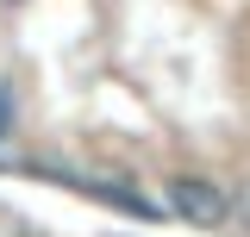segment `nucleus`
I'll use <instances>...</instances> for the list:
<instances>
[{
  "label": "nucleus",
  "mask_w": 250,
  "mask_h": 237,
  "mask_svg": "<svg viewBox=\"0 0 250 237\" xmlns=\"http://www.w3.org/2000/svg\"><path fill=\"white\" fill-rule=\"evenodd\" d=\"M169 212L188 218V225H200V231H219L231 218V194L213 175H175L169 181Z\"/></svg>",
  "instance_id": "nucleus-1"
},
{
  "label": "nucleus",
  "mask_w": 250,
  "mask_h": 237,
  "mask_svg": "<svg viewBox=\"0 0 250 237\" xmlns=\"http://www.w3.org/2000/svg\"><path fill=\"white\" fill-rule=\"evenodd\" d=\"M75 194H88V200H100V206L113 212H131V218H156V200H144V194H131L125 181H69Z\"/></svg>",
  "instance_id": "nucleus-2"
},
{
  "label": "nucleus",
  "mask_w": 250,
  "mask_h": 237,
  "mask_svg": "<svg viewBox=\"0 0 250 237\" xmlns=\"http://www.w3.org/2000/svg\"><path fill=\"white\" fill-rule=\"evenodd\" d=\"M231 212H238V225H244V231H250V181H244V187H238V200H231Z\"/></svg>",
  "instance_id": "nucleus-3"
}]
</instances>
